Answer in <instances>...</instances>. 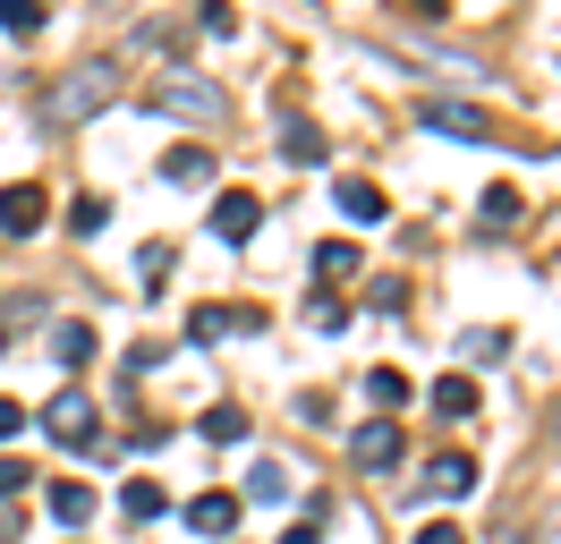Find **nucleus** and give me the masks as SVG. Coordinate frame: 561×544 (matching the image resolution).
Wrapping results in <instances>:
<instances>
[{
    "mask_svg": "<svg viewBox=\"0 0 561 544\" xmlns=\"http://www.w3.org/2000/svg\"><path fill=\"white\" fill-rule=\"evenodd\" d=\"M119 86H128V77H119V60H103V52H94V60L60 68V77L43 86L35 111H43V128H85L94 111H111V102H119Z\"/></svg>",
    "mask_w": 561,
    "mask_h": 544,
    "instance_id": "obj_1",
    "label": "nucleus"
},
{
    "mask_svg": "<svg viewBox=\"0 0 561 544\" xmlns=\"http://www.w3.org/2000/svg\"><path fill=\"white\" fill-rule=\"evenodd\" d=\"M145 111L187 120V128H221V86H213V77H196V68H162V77L145 86Z\"/></svg>",
    "mask_w": 561,
    "mask_h": 544,
    "instance_id": "obj_2",
    "label": "nucleus"
},
{
    "mask_svg": "<svg viewBox=\"0 0 561 544\" xmlns=\"http://www.w3.org/2000/svg\"><path fill=\"white\" fill-rule=\"evenodd\" d=\"M35 426H43L51 442H69V451H85V442H103V434H94V400H85L77 383H69V392H51V400H43V417H35Z\"/></svg>",
    "mask_w": 561,
    "mask_h": 544,
    "instance_id": "obj_3",
    "label": "nucleus"
},
{
    "mask_svg": "<svg viewBox=\"0 0 561 544\" xmlns=\"http://www.w3.org/2000/svg\"><path fill=\"white\" fill-rule=\"evenodd\" d=\"M417 128L459 136V145H485V111H477V102H459V94H417Z\"/></svg>",
    "mask_w": 561,
    "mask_h": 544,
    "instance_id": "obj_4",
    "label": "nucleus"
},
{
    "mask_svg": "<svg viewBox=\"0 0 561 544\" xmlns=\"http://www.w3.org/2000/svg\"><path fill=\"white\" fill-rule=\"evenodd\" d=\"M400 451H409V426H400V417H366V426H350V460H357V468H400Z\"/></svg>",
    "mask_w": 561,
    "mask_h": 544,
    "instance_id": "obj_5",
    "label": "nucleus"
},
{
    "mask_svg": "<svg viewBox=\"0 0 561 544\" xmlns=\"http://www.w3.org/2000/svg\"><path fill=\"white\" fill-rule=\"evenodd\" d=\"M273 154L280 162H298V170H316L332 145H323V128L307 120V111H280V128H273Z\"/></svg>",
    "mask_w": 561,
    "mask_h": 544,
    "instance_id": "obj_6",
    "label": "nucleus"
},
{
    "mask_svg": "<svg viewBox=\"0 0 561 544\" xmlns=\"http://www.w3.org/2000/svg\"><path fill=\"white\" fill-rule=\"evenodd\" d=\"M43 204H51V196H43L35 179L0 188V238H35V230H43Z\"/></svg>",
    "mask_w": 561,
    "mask_h": 544,
    "instance_id": "obj_7",
    "label": "nucleus"
},
{
    "mask_svg": "<svg viewBox=\"0 0 561 544\" xmlns=\"http://www.w3.org/2000/svg\"><path fill=\"white\" fill-rule=\"evenodd\" d=\"M213 230L230 238V247H247V238L264 230V204L247 196V188H221V196H213Z\"/></svg>",
    "mask_w": 561,
    "mask_h": 544,
    "instance_id": "obj_8",
    "label": "nucleus"
},
{
    "mask_svg": "<svg viewBox=\"0 0 561 544\" xmlns=\"http://www.w3.org/2000/svg\"><path fill=\"white\" fill-rule=\"evenodd\" d=\"M425 494H434V502L477 494V460H468V451H434V460H425Z\"/></svg>",
    "mask_w": 561,
    "mask_h": 544,
    "instance_id": "obj_9",
    "label": "nucleus"
},
{
    "mask_svg": "<svg viewBox=\"0 0 561 544\" xmlns=\"http://www.w3.org/2000/svg\"><path fill=\"white\" fill-rule=\"evenodd\" d=\"M332 204L350 213V230H383V222H391V204H383V188H375V179H341V188H332Z\"/></svg>",
    "mask_w": 561,
    "mask_h": 544,
    "instance_id": "obj_10",
    "label": "nucleus"
},
{
    "mask_svg": "<svg viewBox=\"0 0 561 544\" xmlns=\"http://www.w3.org/2000/svg\"><path fill=\"white\" fill-rule=\"evenodd\" d=\"M255 324H264V315H255V306H187V340H221V332H255Z\"/></svg>",
    "mask_w": 561,
    "mask_h": 544,
    "instance_id": "obj_11",
    "label": "nucleus"
},
{
    "mask_svg": "<svg viewBox=\"0 0 561 544\" xmlns=\"http://www.w3.org/2000/svg\"><path fill=\"white\" fill-rule=\"evenodd\" d=\"M239 494H230V485H213V494H196V502H187V528H196V536H230V528H239Z\"/></svg>",
    "mask_w": 561,
    "mask_h": 544,
    "instance_id": "obj_12",
    "label": "nucleus"
},
{
    "mask_svg": "<svg viewBox=\"0 0 561 544\" xmlns=\"http://www.w3.org/2000/svg\"><path fill=\"white\" fill-rule=\"evenodd\" d=\"M519 222H527L519 188H485V204H477V230H485V238H511Z\"/></svg>",
    "mask_w": 561,
    "mask_h": 544,
    "instance_id": "obj_13",
    "label": "nucleus"
},
{
    "mask_svg": "<svg viewBox=\"0 0 561 544\" xmlns=\"http://www.w3.org/2000/svg\"><path fill=\"white\" fill-rule=\"evenodd\" d=\"M459 358H468V366H502V358H511V324H468V332H459Z\"/></svg>",
    "mask_w": 561,
    "mask_h": 544,
    "instance_id": "obj_14",
    "label": "nucleus"
},
{
    "mask_svg": "<svg viewBox=\"0 0 561 544\" xmlns=\"http://www.w3.org/2000/svg\"><path fill=\"white\" fill-rule=\"evenodd\" d=\"M289 494H298V476L280 468V460H255L247 485H239V502H289Z\"/></svg>",
    "mask_w": 561,
    "mask_h": 544,
    "instance_id": "obj_15",
    "label": "nucleus"
},
{
    "mask_svg": "<svg viewBox=\"0 0 561 544\" xmlns=\"http://www.w3.org/2000/svg\"><path fill=\"white\" fill-rule=\"evenodd\" d=\"M43 358H51V366H85V358H94V324H51Z\"/></svg>",
    "mask_w": 561,
    "mask_h": 544,
    "instance_id": "obj_16",
    "label": "nucleus"
},
{
    "mask_svg": "<svg viewBox=\"0 0 561 544\" xmlns=\"http://www.w3.org/2000/svg\"><path fill=\"white\" fill-rule=\"evenodd\" d=\"M425 400H434V417H477V400H485V392H477V383H468V374H443V383H434V392H425Z\"/></svg>",
    "mask_w": 561,
    "mask_h": 544,
    "instance_id": "obj_17",
    "label": "nucleus"
},
{
    "mask_svg": "<svg viewBox=\"0 0 561 544\" xmlns=\"http://www.w3.org/2000/svg\"><path fill=\"white\" fill-rule=\"evenodd\" d=\"M43 510H51V519H60V528H85V519H94V485H51V494H43Z\"/></svg>",
    "mask_w": 561,
    "mask_h": 544,
    "instance_id": "obj_18",
    "label": "nucleus"
},
{
    "mask_svg": "<svg viewBox=\"0 0 561 544\" xmlns=\"http://www.w3.org/2000/svg\"><path fill=\"white\" fill-rule=\"evenodd\" d=\"M162 179H171V188H205L213 154H205V145H171V154H162Z\"/></svg>",
    "mask_w": 561,
    "mask_h": 544,
    "instance_id": "obj_19",
    "label": "nucleus"
},
{
    "mask_svg": "<svg viewBox=\"0 0 561 544\" xmlns=\"http://www.w3.org/2000/svg\"><path fill=\"white\" fill-rule=\"evenodd\" d=\"M119 510H128V519H171V494H162V485H153V476H137V485H119Z\"/></svg>",
    "mask_w": 561,
    "mask_h": 544,
    "instance_id": "obj_20",
    "label": "nucleus"
},
{
    "mask_svg": "<svg viewBox=\"0 0 561 544\" xmlns=\"http://www.w3.org/2000/svg\"><path fill=\"white\" fill-rule=\"evenodd\" d=\"M196 434H205V442H247V434H255V417L221 400V408H205V417H196Z\"/></svg>",
    "mask_w": 561,
    "mask_h": 544,
    "instance_id": "obj_21",
    "label": "nucleus"
},
{
    "mask_svg": "<svg viewBox=\"0 0 561 544\" xmlns=\"http://www.w3.org/2000/svg\"><path fill=\"white\" fill-rule=\"evenodd\" d=\"M51 0H0V34H43Z\"/></svg>",
    "mask_w": 561,
    "mask_h": 544,
    "instance_id": "obj_22",
    "label": "nucleus"
},
{
    "mask_svg": "<svg viewBox=\"0 0 561 544\" xmlns=\"http://www.w3.org/2000/svg\"><path fill=\"white\" fill-rule=\"evenodd\" d=\"M366 400H375V408H409V374H400V366H375V374H366Z\"/></svg>",
    "mask_w": 561,
    "mask_h": 544,
    "instance_id": "obj_23",
    "label": "nucleus"
},
{
    "mask_svg": "<svg viewBox=\"0 0 561 544\" xmlns=\"http://www.w3.org/2000/svg\"><path fill=\"white\" fill-rule=\"evenodd\" d=\"M316 272H323V281H341V272L357 281V238H323V247H316Z\"/></svg>",
    "mask_w": 561,
    "mask_h": 544,
    "instance_id": "obj_24",
    "label": "nucleus"
},
{
    "mask_svg": "<svg viewBox=\"0 0 561 544\" xmlns=\"http://www.w3.org/2000/svg\"><path fill=\"white\" fill-rule=\"evenodd\" d=\"M171 238H153V247H137V281H145V298H153V290H162V272H171Z\"/></svg>",
    "mask_w": 561,
    "mask_h": 544,
    "instance_id": "obj_25",
    "label": "nucleus"
},
{
    "mask_svg": "<svg viewBox=\"0 0 561 544\" xmlns=\"http://www.w3.org/2000/svg\"><path fill=\"white\" fill-rule=\"evenodd\" d=\"M137 43H145V52H162V60H179L187 26H171V18H145V26H137Z\"/></svg>",
    "mask_w": 561,
    "mask_h": 544,
    "instance_id": "obj_26",
    "label": "nucleus"
},
{
    "mask_svg": "<svg viewBox=\"0 0 561 544\" xmlns=\"http://www.w3.org/2000/svg\"><path fill=\"white\" fill-rule=\"evenodd\" d=\"M307 324H316V332H341V324H350L341 290H316V298H307Z\"/></svg>",
    "mask_w": 561,
    "mask_h": 544,
    "instance_id": "obj_27",
    "label": "nucleus"
},
{
    "mask_svg": "<svg viewBox=\"0 0 561 544\" xmlns=\"http://www.w3.org/2000/svg\"><path fill=\"white\" fill-rule=\"evenodd\" d=\"M103 222H111L103 196H77V204H69V230H77V238H103Z\"/></svg>",
    "mask_w": 561,
    "mask_h": 544,
    "instance_id": "obj_28",
    "label": "nucleus"
},
{
    "mask_svg": "<svg viewBox=\"0 0 561 544\" xmlns=\"http://www.w3.org/2000/svg\"><path fill=\"white\" fill-rule=\"evenodd\" d=\"M196 26H205V34H239V9H221V0H205V9H196Z\"/></svg>",
    "mask_w": 561,
    "mask_h": 544,
    "instance_id": "obj_29",
    "label": "nucleus"
},
{
    "mask_svg": "<svg viewBox=\"0 0 561 544\" xmlns=\"http://www.w3.org/2000/svg\"><path fill=\"white\" fill-rule=\"evenodd\" d=\"M18 485H35V468H26V460H0V510H9V494H18Z\"/></svg>",
    "mask_w": 561,
    "mask_h": 544,
    "instance_id": "obj_30",
    "label": "nucleus"
},
{
    "mask_svg": "<svg viewBox=\"0 0 561 544\" xmlns=\"http://www.w3.org/2000/svg\"><path fill=\"white\" fill-rule=\"evenodd\" d=\"M298 417H307V426H332V392H298Z\"/></svg>",
    "mask_w": 561,
    "mask_h": 544,
    "instance_id": "obj_31",
    "label": "nucleus"
},
{
    "mask_svg": "<svg viewBox=\"0 0 561 544\" xmlns=\"http://www.w3.org/2000/svg\"><path fill=\"white\" fill-rule=\"evenodd\" d=\"M417 544H468V536H459L451 519H434V528H417Z\"/></svg>",
    "mask_w": 561,
    "mask_h": 544,
    "instance_id": "obj_32",
    "label": "nucleus"
},
{
    "mask_svg": "<svg viewBox=\"0 0 561 544\" xmlns=\"http://www.w3.org/2000/svg\"><path fill=\"white\" fill-rule=\"evenodd\" d=\"M9 434H26V408H18V400H0V442H9Z\"/></svg>",
    "mask_w": 561,
    "mask_h": 544,
    "instance_id": "obj_33",
    "label": "nucleus"
},
{
    "mask_svg": "<svg viewBox=\"0 0 561 544\" xmlns=\"http://www.w3.org/2000/svg\"><path fill=\"white\" fill-rule=\"evenodd\" d=\"M280 544H323V528H316V519H298V528H289Z\"/></svg>",
    "mask_w": 561,
    "mask_h": 544,
    "instance_id": "obj_34",
    "label": "nucleus"
},
{
    "mask_svg": "<svg viewBox=\"0 0 561 544\" xmlns=\"http://www.w3.org/2000/svg\"><path fill=\"white\" fill-rule=\"evenodd\" d=\"M545 544H561V502H553V510H545Z\"/></svg>",
    "mask_w": 561,
    "mask_h": 544,
    "instance_id": "obj_35",
    "label": "nucleus"
},
{
    "mask_svg": "<svg viewBox=\"0 0 561 544\" xmlns=\"http://www.w3.org/2000/svg\"><path fill=\"white\" fill-rule=\"evenodd\" d=\"M553 451H561V408H553Z\"/></svg>",
    "mask_w": 561,
    "mask_h": 544,
    "instance_id": "obj_36",
    "label": "nucleus"
},
{
    "mask_svg": "<svg viewBox=\"0 0 561 544\" xmlns=\"http://www.w3.org/2000/svg\"><path fill=\"white\" fill-rule=\"evenodd\" d=\"M0 358H9V332H0Z\"/></svg>",
    "mask_w": 561,
    "mask_h": 544,
    "instance_id": "obj_37",
    "label": "nucleus"
}]
</instances>
